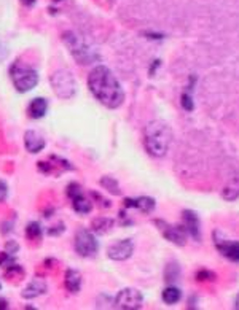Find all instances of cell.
<instances>
[{
	"mask_svg": "<svg viewBox=\"0 0 239 310\" xmlns=\"http://www.w3.org/2000/svg\"><path fill=\"white\" fill-rule=\"evenodd\" d=\"M173 142V131L164 121H152L144 129V145L149 154L155 158L166 156L169 145Z\"/></svg>",
	"mask_w": 239,
	"mask_h": 310,
	"instance_id": "obj_2",
	"label": "cell"
},
{
	"mask_svg": "<svg viewBox=\"0 0 239 310\" xmlns=\"http://www.w3.org/2000/svg\"><path fill=\"white\" fill-rule=\"evenodd\" d=\"M13 262H15V259H13V256H11L10 253H5L0 256V267H11L13 266Z\"/></svg>",
	"mask_w": 239,
	"mask_h": 310,
	"instance_id": "obj_26",
	"label": "cell"
},
{
	"mask_svg": "<svg viewBox=\"0 0 239 310\" xmlns=\"http://www.w3.org/2000/svg\"><path fill=\"white\" fill-rule=\"evenodd\" d=\"M222 198H223L225 201H236V199L239 198V181H236V183H233V185L226 186V188L223 189V192H222Z\"/></svg>",
	"mask_w": 239,
	"mask_h": 310,
	"instance_id": "obj_20",
	"label": "cell"
},
{
	"mask_svg": "<svg viewBox=\"0 0 239 310\" xmlns=\"http://www.w3.org/2000/svg\"><path fill=\"white\" fill-rule=\"evenodd\" d=\"M215 240V247L219 248L220 253L225 256V258H228L234 262H239V242H230V240H219L217 237H214Z\"/></svg>",
	"mask_w": 239,
	"mask_h": 310,
	"instance_id": "obj_11",
	"label": "cell"
},
{
	"mask_svg": "<svg viewBox=\"0 0 239 310\" xmlns=\"http://www.w3.org/2000/svg\"><path fill=\"white\" fill-rule=\"evenodd\" d=\"M215 279H217V277H215V274L208 270V269H201V270L196 272V280L198 282H212Z\"/></svg>",
	"mask_w": 239,
	"mask_h": 310,
	"instance_id": "obj_22",
	"label": "cell"
},
{
	"mask_svg": "<svg viewBox=\"0 0 239 310\" xmlns=\"http://www.w3.org/2000/svg\"><path fill=\"white\" fill-rule=\"evenodd\" d=\"M234 308L239 310V293H237V296L234 297Z\"/></svg>",
	"mask_w": 239,
	"mask_h": 310,
	"instance_id": "obj_30",
	"label": "cell"
},
{
	"mask_svg": "<svg viewBox=\"0 0 239 310\" xmlns=\"http://www.w3.org/2000/svg\"><path fill=\"white\" fill-rule=\"evenodd\" d=\"M64 42L67 45V48H69L71 54L74 56V59L78 64H82V65L93 64L97 59V53L94 50H91L89 45L85 42V38L82 35H78V33L67 32L64 35Z\"/></svg>",
	"mask_w": 239,
	"mask_h": 310,
	"instance_id": "obj_3",
	"label": "cell"
},
{
	"mask_svg": "<svg viewBox=\"0 0 239 310\" xmlns=\"http://www.w3.org/2000/svg\"><path fill=\"white\" fill-rule=\"evenodd\" d=\"M163 301L167 304V305H174L180 301L182 297V291L179 288H176V286H169V288H166L161 294Z\"/></svg>",
	"mask_w": 239,
	"mask_h": 310,
	"instance_id": "obj_17",
	"label": "cell"
},
{
	"mask_svg": "<svg viewBox=\"0 0 239 310\" xmlns=\"http://www.w3.org/2000/svg\"><path fill=\"white\" fill-rule=\"evenodd\" d=\"M67 196H69L71 199H75L78 196H83V191H82V188H80V185H77V183H71L69 188H67Z\"/></svg>",
	"mask_w": 239,
	"mask_h": 310,
	"instance_id": "obj_24",
	"label": "cell"
},
{
	"mask_svg": "<svg viewBox=\"0 0 239 310\" xmlns=\"http://www.w3.org/2000/svg\"><path fill=\"white\" fill-rule=\"evenodd\" d=\"M75 250L80 256L89 258L94 256L97 251V240L88 229H80L75 236Z\"/></svg>",
	"mask_w": 239,
	"mask_h": 310,
	"instance_id": "obj_7",
	"label": "cell"
},
{
	"mask_svg": "<svg viewBox=\"0 0 239 310\" xmlns=\"http://www.w3.org/2000/svg\"><path fill=\"white\" fill-rule=\"evenodd\" d=\"M180 99H182L180 103H182V107H184V110L191 111L193 108H195V103H193V99H191V96L188 93H184Z\"/></svg>",
	"mask_w": 239,
	"mask_h": 310,
	"instance_id": "obj_25",
	"label": "cell"
},
{
	"mask_svg": "<svg viewBox=\"0 0 239 310\" xmlns=\"http://www.w3.org/2000/svg\"><path fill=\"white\" fill-rule=\"evenodd\" d=\"M64 283H65V288L71 293H78L80 288H82V274L74 269L67 270Z\"/></svg>",
	"mask_w": 239,
	"mask_h": 310,
	"instance_id": "obj_15",
	"label": "cell"
},
{
	"mask_svg": "<svg viewBox=\"0 0 239 310\" xmlns=\"http://www.w3.org/2000/svg\"><path fill=\"white\" fill-rule=\"evenodd\" d=\"M100 185L104 186L109 192H112V194H120V192H121L117 180L112 178V177H102V178H100Z\"/></svg>",
	"mask_w": 239,
	"mask_h": 310,
	"instance_id": "obj_21",
	"label": "cell"
},
{
	"mask_svg": "<svg viewBox=\"0 0 239 310\" xmlns=\"http://www.w3.org/2000/svg\"><path fill=\"white\" fill-rule=\"evenodd\" d=\"M24 145H26V150L33 154L42 151L45 148V139L36 131H27L24 134Z\"/></svg>",
	"mask_w": 239,
	"mask_h": 310,
	"instance_id": "obj_13",
	"label": "cell"
},
{
	"mask_svg": "<svg viewBox=\"0 0 239 310\" xmlns=\"http://www.w3.org/2000/svg\"><path fill=\"white\" fill-rule=\"evenodd\" d=\"M56 2H59V0H56Z\"/></svg>",
	"mask_w": 239,
	"mask_h": 310,
	"instance_id": "obj_32",
	"label": "cell"
},
{
	"mask_svg": "<svg viewBox=\"0 0 239 310\" xmlns=\"http://www.w3.org/2000/svg\"><path fill=\"white\" fill-rule=\"evenodd\" d=\"M113 220H110V218H106V216H100V218H96V220L93 221V224H91V229H93L94 232L97 234H106L109 232L110 229L113 227Z\"/></svg>",
	"mask_w": 239,
	"mask_h": 310,
	"instance_id": "obj_16",
	"label": "cell"
},
{
	"mask_svg": "<svg viewBox=\"0 0 239 310\" xmlns=\"http://www.w3.org/2000/svg\"><path fill=\"white\" fill-rule=\"evenodd\" d=\"M88 88L93 96L107 108H118L124 100V93L120 82L106 65H97L91 70Z\"/></svg>",
	"mask_w": 239,
	"mask_h": 310,
	"instance_id": "obj_1",
	"label": "cell"
},
{
	"mask_svg": "<svg viewBox=\"0 0 239 310\" xmlns=\"http://www.w3.org/2000/svg\"><path fill=\"white\" fill-rule=\"evenodd\" d=\"M47 282L42 280V279H33L24 290H22L21 296L24 297V299H33V297H39L40 294L47 293Z\"/></svg>",
	"mask_w": 239,
	"mask_h": 310,
	"instance_id": "obj_12",
	"label": "cell"
},
{
	"mask_svg": "<svg viewBox=\"0 0 239 310\" xmlns=\"http://www.w3.org/2000/svg\"><path fill=\"white\" fill-rule=\"evenodd\" d=\"M72 205H74V210L82 213V215L89 213L91 209H93V204H91V201H88L85 196H78V198L72 199Z\"/></svg>",
	"mask_w": 239,
	"mask_h": 310,
	"instance_id": "obj_19",
	"label": "cell"
},
{
	"mask_svg": "<svg viewBox=\"0 0 239 310\" xmlns=\"http://www.w3.org/2000/svg\"><path fill=\"white\" fill-rule=\"evenodd\" d=\"M144 297L139 290L124 288L115 297V307L121 310H139L142 308Z\"/></svg>",
	"mask_w": 239,
	"mask_h": 310,
	"instance_id": "obj_6",
	"label": "cell"
},
{
	"mask_svg": "<svg viewBox=\"0 0 239 310\" xmlns=\"http://www.w3.org/2000/svg\"><path fill=\"white\" fill-rule=\"evenodd\" d=\"M18 250H19V247H18L16 242H8V244H7V253L13 255V253H16Z\"/></svg>",
	"mask_w": 239,
	"mask_h": 310,
	"instance_id": "obj_28",
	"label": "cell"
},
{
	"mask_svg": "<svg viewBox=\"0 0 239 310\" xmlns=\"http://www.w3.org/2000/svg\"><path fill=\"white\" fill-rule=\"evenodd\" d=\"M21 2L24 4V5H27V7H30V5L36 4V0H21Z\"/></svg>",
	"mask_w": 239,
	"mask_h": 310,
	"instance_id": "obj_29",
	"label": "cell"
},
{
	"mask_svg": "<svg viewBox=\"0 0 239 310\" xmlns=\"http://www.w3.org/2000/svg\"><path fill=\"white\" fill-rule=\"evenodd\" d=\"M182 221H184V227L188 236H191V239L199 240L201 239V221L199 216L196 212L193 210H184V215H182Z\"/></svg>",
	"mask_w": 239,
	"mask_h": 310,
	"instance_id": "obj_10",
	"label": "cell"
},
{
	"mask_svg": "<svg viewBox=\"0 0 239 310\" xmlns=\"http://www.w3.org/2000/svg\"><path fill=\"white\" fill-rule=\"evenodd\" d=\"M51 86L56 96L61 99H72L77 93V83L72 72L69 70H56L51 78Z\"/></svg>",
	"mask_w": 239,
	"mask_h": 310,
	"instance_id": "obj_4",
	"label": "cell"
},
{
	"mask_svg": "<svg viewBox=\"0 0 239 310\" xmlns=\"http://www.w3.org/2000/svg\"><path fill=\"white\" fill-rule=\"evenodd\" d=\"M26 234H27L29 239H39L40 234H42L40 224H39V223H30V224L26 227Z\"/></svg>",
	"mask_w": 239,
	"mask_h": 310,
	"instance_id": "obj_23",
	"label": "cell"
},
{
	"mask_svg": "<svg viewBox=\"0 0 239 310\" xmlns=\"http://www.w3.org/2000/svg\"><path fill=\"white\" fill-rule=\"evenodd\" d=\"M47 110H48V102H47V99H43V97L33 99L30 102V105H29V114H30V118H33V120L43 118L45 113H47Z\"/></svg>",
	"mask_w": 239,
	"mask_h": 310,
	"instance_id": "obj_14",
	"label": "cell"
},
{
	"mask_svg": "<svg viewBox=\"0 0 239 310\" xmlns=\"http://www.w3.org/2000/svg\"><path fill=\"white\" fill-rule=\"evenodd\" d=\"M0 307L5 308V307H7V302H5V301H0Z\"/></svg>",
	"mask_w": 239,
	"mask_h": 310,
	"instance_id": "obj_31",
	"label": "cell"
},
{
	"mask_svg": "<svg viewBox=\"0 0 239 310\" xmlns=\"http://www.w3.org/2000/svg\"><path fill=\"white\" fill-rule=\"evenodd\" d=\"M7 194H8V188L5 183L0 180V202H4L7 199Z\"/></svg>",
	"mask_w": 239,
	"mask_h": 310,
	"instance_id": "obj_27",
	"label": "cell"
},
{
	"mask_svg": "<svg viewBox=\"0 0 239 310\" xmlns=\"http://www.w3.org/2000/svg\"><path fill=\"white\" fill-rule=\"evenodd\" d=\"M155 224L158 226V229L163 232V236L166 237V240H169V242H173L174 245H179V247H184L187 244L188 234H187L184 226L169 224V223H164L161 220H156Z\"/></svg>",
	"mask_w": 239,
	"mask_h": 310,
	"instance_id": "obj_8",
	"label": "cell"
},
{
	"mask_svg": "<svg viewBox=\"0 0 239 310\" xmlns=\"http://www.w3.org/2000/svg\"><path fill=\"white\" fill-rule=\"evenodd\" d=\"M134 209H138L144 213H150L155 209V199L149 198V196H142L134 199Z\"/></svg>",
	"mask_w": 239,
	"mask_h": 310,
	"instance_id": "obj_18",
	"label": "cell"
},
{
	"mask_svg": "<svg viewBox=\"0 0 239 310\" xmlns=\"http://www.w3.org/2000/svg\"><path fill=\"white\" fill-rule=\"evenodd\" d=\"M132 251H134L132 240L123 239V240H120V242H117V244H113V245L109 247L107 256H109L110 259H113V261H124V259L131 258Z\"/></svg>",
	"mask_w": 239,
	"mask_h": 310,
	"instance_id": "obj_9",
	"label": "cell"
},
{
	"mask_svg": "<svg viewBox=\"0 0 239 310\" xmlns=\"http://www.w3.org/2000/svg\"><path fill=\"white\" fill-rule=\"evenodd\" d=\"M11 80H13L15 88L19 93H27V91L33 89L39 83V73L29 67H22L19 64L11 67Z\"/></svg>",
	"mask_w": 239,
	"mask_h": 310,
	"instance_id": "obj_5",
	"label": "cell"
}]
</instances>
